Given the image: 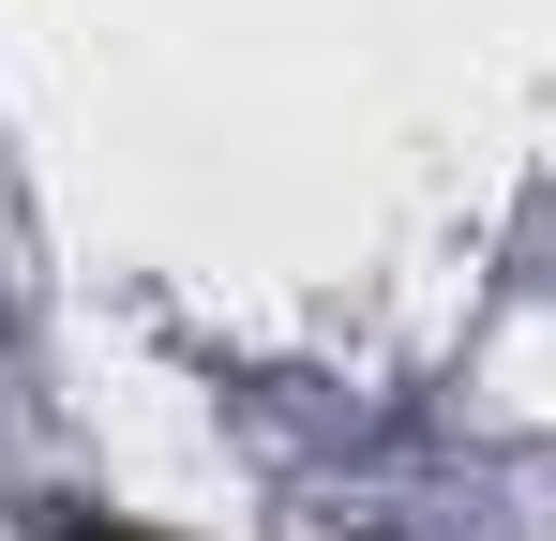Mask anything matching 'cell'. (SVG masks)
<instances>
[{"instance_id":"6da1fadb","label":"cell","mask_w":556,"mask_h":541,"mask_svg":"<svg viewBox=\"0 0 556 541\" xmlns=\"http://www.w3.org/2000/svg\"><path fill=\"white\" fill-rule=\"evenodd\" d=\"M76 541H136V527H76Z\"/></svg>"}]
</instances>
